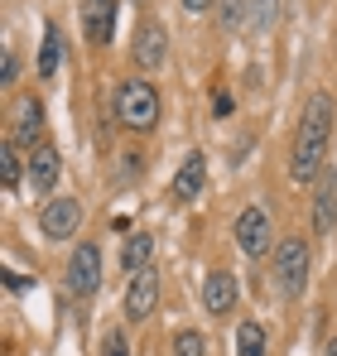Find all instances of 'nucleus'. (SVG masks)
I'll list each match as a JSON object with an SVG mask.
<instances>
[{
  "label": "nucleus",
  "instance_id": "nucleus-22",
  "mask_svg": "<svg viewBox=\"0 0 337 356\" xmlns=\"http://www.w3.org/2000/svg\"><path fill=\"white\" fill-rule=\"evenodd\" d=\"M15 77H19V58H15V49H5V58H0V87H15Z\"/></svg>",
  "mask_w": 337,
  "mask_h": 356
},
{
  "label": "nucleus",
  "instance_id": "nucleus-8",
  "mask_svg": "<svg viewBox=\"0 0 337 356\" xmlns=\"http://www.w3.org/2000/svg\"><path fill=\"white\" fill-rule=\"evenodd\" d=\"M39 135H44V106H39L34 97H24V102L15 106V116H10V140L34 154V149H39Z\"/></svg>",
  "mask_w": 337,
  "mask_h": 356
},
{
  "label": "nucleus",
  "instance_id": "nucleus-1",
  "mask_svg": "<svg viewBox=\"0 0 337 356\" xmlns=\"http://www.w3.org/2000/svg\"><path fill=\"white\" fill-rule=\"evenodd\" d=\"M333 97L328 92H313L304 102V116H299V135H294V159H289V174L294 183H318V174L328 169V149H333Z\"/></svg>",
  "mask_w": 337,
  "mask_h": 356
},
{
  "label": "nucleus",
  "instance_id": "nucleus-14",
  "mask_svg": "<svg viewBox=\"0 0 337 356\" xmlns=\"http://www.w3.org/2000/svg\"><path fill=\"white\" fill-rule=\"evenodd\" d=\"M164 58H168V39H164V29L159 24H145L140 34H135V63L140 67H164Z\"/></svg>",
  "mask_w": 337,
  "mask_h": 356
},
{
  "label": "nucleus",
  "instance_id": "nucleus-27",
  "mask_svg": "<svg viewBox=\"0 0 337 356\" xmlns=\"http://www.w3.org/2000/svg\"><path fill=\"white\" fill-rule=\"evenodd\" d=\"M323 356H337V337H333V342H328V352H323Z\"/></svg>",
  "mask_w": 337,
  "mask_h": 356
},
{
  "label": "nucleus",
  "instance_id": "nucleus-19",
  "mask_svg": "<svg viewBox=\"0 0 337 356\" xmlns=\"http://www.w3.org/2000/svg\"><path fill=\"white\" fill-rule=\"evenodd\" d=\"M275 19H280V0H251V29L256 34L275 29Z\"/></svg>",
  "mask_w": 337,
  "mask_h": 356
},
{
  "label": "nucleus",
  "instance_id": "nucleus-9",
  "mask_svg": "<svg viewBox=\"0 0 337 356\" xmlns=\"http://www.w3.org/2000/svg\"><path fill=\"white\" fill-rule=\"evenodd\" d=\"M333 227H337V174L323 169L318 183H313V232L333 236Z\"/></svg>",
  "mask_w": 337,
  "mask_h": 356
},
{
  "label": "nucleus",
  "instance_id": "nucleus-26",
  "mask_svg": "<svg viewBox=\"0 0 337 356\" xmlns=\"http://www.w3.org/2000/svg\"><path fill=\"white\" fill-rule=\"evenodd\" d=\"M207 5H212V0H183V10H188V15H203Z\"/></svg>",
  "mask_w": 337,
  "mask_h": 356
},
{
  "label": "nucleus",
  "instance_id": "nucleus-12",
  "mask_svg": "<svg viewBox=\"0 0 337 356\" xmlns=\"http://www.w3.org/2000/svg\"><path fill=\"white\" fill-rule=\"evenodd\" d=\"M203 183H207V159L193 149V154L178 164V174H173V188H168V193H173V202H193V197L203 193Z\"/></svg>",
  "mask_w": 337,
  "mask_h": 356
},
{
  "label": "nucleus",
  "instance_id": "nucleus-13",
  "mask_svg": "<svg viewBox=\"0 0 337 356\" xmlns=\"http://www.w3.org/2000/svg\"><path fill=\"white\" fill-rule=\"evenodd\" d=\"M58 174H63V159H58V149L54 145H39V149H34V154H29V188H34V193H49V188H54L58 183Z\"/></svg>",
  "mask_w": 337,
  "mask_h": 356
},
{
  "label": "nucleus",
  "instance_id": "nucleus-17",
  "mask_svg": "<svg viewBox=\"0 0 337 356\" xmlns=\"http://www.w3.org/2000/svg\"><path fill=\"white\" fill-rule=\"evenodd\" d=\"M265 347H270V342H265V327L246 318V323L236 327V356H265Z\"/></svg>",
  "mask_w": 337,
  "mask_h": 356
},
{
  "label": "nucleus",
  "instance_id": "nucleus-11",
  "mask_svg": "<svg viewBox=\"0 0 337 356\" xmlns=\"http://www.w3.org/2000/svg\"><path fill=\"white\" fill-rule=\"evenodd\" d=\"M82 34L92 44H111L116 34V0H82Z\"/></svg>",
  "mask_w": 337,
  "mask_h": 356
},
{
  "label": "nucleus",
  "instance_id": "nucleus-23",
  "mask_svg": "<svg viewBox=\"0 0 337 356\" xmlns=\"http://www.w3.org/2000/svg\"><path fill=\"white\" fill-rule=\"evenodd\" d=\"M102 356H125V337H120V332H111V337L102 342Z\"/></svg>",
  "mask_w": 337,
  "mask_h": 356
},
{
  "label": "nucleus",
  "instance_id": "nucleus-15",
  "mask_svg": "<svg viewBox=\"0 0 337 356\" xmlns=\"http://www.w3.org/2000/svg\"><path fill=\"white\" fill-rule=\"evenodd\" d=\"M150 255H155V236H150V232H135V236H125V245H120V265H125L130 275L150 270Z\"/></svg>",
  "mask_w": 337,
  "mask_h": 356
},
{
  "label": "nucleus",
  "instance_id": "nucleus-2",
  "mask_svg": "<svg viewBox=\"0 0 337 356\" xmlns=\"http://www.w3.org/2000/svg\"><path fill=\"white\" fill-rule=\"evenodd\" d=\"M116 120L125 130H135V135H150L159 125V92H155V82H145V77L120 82V92H116Z\"/></svg>",
  "mask_w": 337,
  "mask_h": 356
},
{
  "label": "nucleus",
  "instance_id": "nucleus-25",
  "mask_svg": "<svg viewBox=\"0 0 337 356\" xmlns=\"http://www.w3.org/2000/svg\"><path fill=\"white\" fill-rule=\"evenodd\" d=\"M24 284H29L24 275H15V270H5V289H24Z\"/></svg>",
  "mask_w": 337,
  "mask_h": 356
},
{
  "label": "nucleus",
  "instance_id": "nucleus-7",
  "mask_svg": "<svg viewBox=\"0 0 337 356\" xmlns=\"http://www.w3.org/2000/svg\"><path fill=\"white\" fill-rule=\"evenodd\" d=\"M155 308H159V275H155V270L130 275V289H125V318H130V323H145Z\"/></svg>",
  "mask_w": 337,
  "mask_h": 356
},
{
  "label": "nucleus",
  "instance_id": "nucleus-6",
  "mask_svg": "<svg viewBox=\"0 0 337 356\" xmlns=\"http://www.w3.org/2000/svg\"><path fill=\"white\" fill-rule=\"evenodd\" d=\"M82 227V202L77 197H49L39 212V232L49 241H72V232Z\"/></svg>",
  "mask_w": 337,
  "mask_h": 356
},
{
  "label": "nucleus",
  "instance_id": "nucleus-18",
  "mask_svg": "<svg viewBox=\"0 0 337 356\" xmlns=\"http://www.w3.org/2000/svg\"><path fill=\"white\" fill-rule=\"evenodd\" d=\"M58 58H63V34L49 24V29H44V49H39V77H44V82L58 72Z\"/></svg>",
  "mask_w": 337,
  "mask_h": 356
},
{
  "label": "nucleus",
  "instance_id": "nucleus-20",
  "mask_svg": "<svg viewBox=\"0 0 337 356\" xmlns=\"http://www.w3.org/2000/svg\"><path fill=\"white\" fill-rule=\"evenodd\" d=\"M251 24V0H222V29Z\"/></svg>",
  "mask_w": 337,
  "mask_h": 356
},
{
  "label": "nucleus",
  "instance_id": "nucleus-16",
  "mask_svg": "<svg viewBox=\"0 0 337 356\" xmlns=\"http://www.w3.org/2000/svg\"><path fill=\"white\" fill-rule=\"evenodd\" d=\"M24 174H29V164L19 159V145H15V140H5V145H0V178H5V188L15 193Z\"/></svg>",
  "mask_w": 337,
  "mask_h": 356
},
{
  "label": "nucleus",
  "instance_id": "nucleus-5",
  "mask_svg": "<svg viewBox=\"0 0 337 356\" xmlns=\"http://www.w3.org/2000/svg\"><path fill=\"white\" fill-rule=\"evenodd\" d=\"M68 289L77 298H92L102 289V245L97 241H77L72 260H68Z\"/></svg>",
  "mask_w": 337,
  "mask_h": 356
},
{
  "label": "nucleus",
  "instance_id": "nucleus-21",
  "mask_svg": "<svg viewBox=\"0 0 337 356\" xmlns=\"http://www.w3.org/2000/svg\"><path fill=\"white\" fill-rule=\"evenodd\" d=\"M173 356H207V342H203V332H178L173 337Z\"/></svg>",
  "mask_w": 337,
  "mask_h": 356
},
{
  "label": "nucleus",
  "instance_id": "nucleus-3",
  "mask_svg": "<svg viewBox=\"0 0 337 356\" xmlns=\"http://www.w3.org/2000/svg\"><path fill=\"white\" fill-rule=\"evenodd\" d=\"M275 284H280L284 298L304 294V284H308V245H304V236H284L275 245Z\"/></svg>",
  "mask_w": 337,
  "mask_h": 356
},
{
  "label": "nucleus",
  "instance_id": "nucleus-24",
  "mask_svg": "<svg viewBox=\"0 0 337 356\" xmlns=\"http://www.w3.org/2000/svg\"><path fill=\"white\" fill-rule=\"evenodd\" d=\"M212 111H217V116H231V97H226V92L212 97Z\"/></svg>",
  "mask_w": 337,
  "mask_h": 356
},
{
  "label": "nucleus",
  "instance_id": "nucleus-10",
  "mask_svg": "<svg viewBox=\"0 0 337 356\" xmlns=\"http://www.w3.org/2000/svg\"><path fill=\"white\" fill-rule=\"evenodd\" d=\"M236 294H241V284H236L231 270H212V275L203 280V308L217 313V318H226V313L236 308Z\"/></svg>",
  "mask_w": 337,
  "mask_h": 356
},
{
  "label": "nucleus",
  "instance_id": "nucleus-4",
  "mask_svg": "<svg viewBox=\"0 0 337 356\" xmlns=\"http://www.w3.org/2000/svg\"><path fill=\"white\" fill-rule=\"evenodd\" d=\"M231 236H236V245H241V255L260 260V255L275 245V232H270V212H265L260 202L241 207V212H236V227H231Z\"/></svg>",
  "mask_w": 337,
  "mask_h": 356
}]
</instances>
